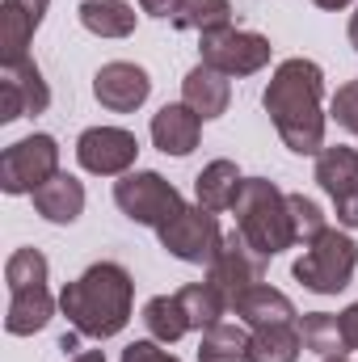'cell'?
<instances>
[{"label": "cell", "mask_w": 358, "mask_h": 362, "mask_svg": "<svg viewBox=\"0 0 358 362\" xmlns=\"http://www.w3.org/2000/svg\"><path fill=\"white\" fill-rule=\"evenodd\" d=\"M325 72L312 59H282L266 85L270 122L278 139L295 156H321L325 152Z\"/></svg>", "instance_id": "cell-1"}, {"label": "cell", "mask_w": 358, "mask_h": 362, "mask_svg": "<svg viewBox=\"0 0 358 362\" xmlns=\"http://www.w3.org/2000/svg\"><path fill=\"white\" fill-rule=\"evenodd\" d=\"M131 303H135V282L118 262H97L59 291V312L68 316L76 337L93 341L118 337L131 320Z\"/></svg>", "instance_id": "cell-2"}, {"label": "cell", "mask_w": 358, "mask_h": 362, "mask_svg": "<svg viewBox=\"0 0 358 362\" xmlns=\"http://www.w3.org/2000/svg\"><path fill=\"white\" fill-rule=\"evenodd\" d=\"M236 215V232L262 253L278 257L295 245V228H291V211H287V194L266 177H245L232 202Z\"/></svg>", "instance_id": "cell-3"}, {"label": "cell", "mask_w": 358, "mask_h": 362, "mask_svg": "<svg viewBox=\"0 0 358 362\" xmlns=\"http://www.w3.org/2000/svg\"><path fill=\"white\" fill-rule=\"evenodd\" d=\"M358 270V245L337 232V228H325L312 245H304V257L295 262V278L304 291L312 295H337L350 286V278Z\"/></svg>", "instance_id": "cell-4"}, {"label": "cell", "mask_w": 358, "mask_h": 362, "mask_svg": "<svg viewBox=\"0 0 358 362\" xmlns=\"http://www.w3.org/2000/svg\"><path fill=\"white\" fill-rule=\"evenodd\" d=\"M114 206L139 228H161V223H169L178 215L185 202H181L173 181H165L152 169H135V173H122L114 181Z\"/></svg>", "instance_id": "cell-5"}, {"label": "cell", "mask_w": 358, "mask_h": 362, "mask_svg": "<svg viewBox=\"0 0 358 362\" xmlns=\"http://www.w3.org/2000/svg\"><path fill=\"white\" fill-rule=\"evenodd\" d=\"M156 240L169 257H178L185 266H211L219 245H224V232H219V219L215 211L207 206H181L169 223L156 228Z\"/></svg>", "instance_id": "cell-6"}, {"label": "cell", "mask_w": 358, "mask_h": 362, "mask_svg": "<svg viewBox=\"0 0 358 362\" xmlns=\"http://www.w3.org/2000/svg\"><path fill=\"white\" fill-rule=\"evenodd\" d=\"M55 173H59L55 135H25V139L8 144L4 156H0V189L4 194H34Z\"/></svg>", "instance_id": "cell-7"}, {"label": "cell", "mask_w": 358, "mask_h": 362, "mask_svg": "<svg viewBox=\"0 0 358 362\" xmlns=\"http://www.w3.org/2000/svg\"><path fill=\"white\" fill-rule=\"evenodd\" d=\"M198 51H202V64L215 68V72H224V76H253V72H262L270 64L274 47H270L266 34H258V30L228 25V30L202 34Z\"/></svg>", "instance_id": "cell-8"}, {"label": "cell", "mask_w": 358, "mask_h": 362, "mask_svg": "<svg viewBox=\"0 0 358 362\" xmlns=\"http://www.w3.org/2000/svg\"><path fill=\"white\" fill-rule=\"evenodd\" d=\"M266 262L241 232H228L224 236V245H219V253H215V262L207 266V282H215L219 291H224V299H228V312H232V303L245 295V291H253V286H262L266 282Z\"/></svg>", "instance_id": "cell-9"}, {"label": "cell", "mask_w": 358, "mask_h": 362, "mask_svg": "<svg viewBox=\"0 0 358 362\" xmlns=\"http://www.w3.org/2000/svg\"><path fill=\"white\" fill-rule=\"evenodd\" d=\"M139 156V139L122 127H89L76 139V165L93 177H122Z\"/></svg>", "instance_id": "cell-10"}, {"label": "cell", "mask_w": 358, "mask_h": 362, "mask_svg": "<svg viewBox=\"0 0 358 362\" xmlns=\"http://www.w3.org/2000/svg\"><path fill=\"white\" fill-rule=\"evenodd\" d=\"M316 181L321 189L333 198L337 223L342 228H358V152L354 148H325L316 156Z\"/></svg>", "instance_id": "cell-11"}, {"label": "cell", "mask_w": 358, "mask_h": 362, "mask_svg": "<svg viewBox=\"0 0 358 362\" xmlns=\"http://www.w3.org/2000/svg\"><path fill=\"white\" fill-rule=\"evenodd\" d=\"M51 105V89L34 59L0 68V122H17L25 114H42Z\"/></svg>", "instance_id": "cell-12"}, {"label": "cell", "mask_w": 358, "mask_h": 362, "mask_svg": "<svg viewBox=\"0 0 358 362\" xmlns=\"http://www.w3.org/2000/svg\"><path fill=\"white\" fill-rule=\"evenodd\" d=\"M148 93H152V76L139 64H127V59L101 64L97 76H93V97L114 114H135L148 101Z\"/></svg>", "instance_id": "cell-13"}, {"label": "cell", "mask_w": 358, "mask_h": 362, "mask_svg": "<svg viewBox=\"0 0 358 362\" xmlns=\"http://www.w3.org/2000/svg\"><path fill=\"white\" fill-rule=\"evenodd\" d=\"M51 0H4L0 4V59L21 64L30 59V38L42 25Z\"/></svg>", "instance_id": "cell-14"}, {"label": "cell", "mask_w": 358, "mask_h": 362, "mask_svg": "<svg viewBox=\"0 0 358 362\" xmlns=\"http://www.w3.org/2000/svg\"><path fill=\"white\" fill-rule=\"evenodd\" d=\"M202 139V118L185 105V101H173V105H161L152 114V144L165 152V156H190Z\"/></svg>", "instance_id": "cell-15"}, {"label": "cell", "mask_w": 358, "mask_h": 362, "mask_svg": "<svg viewBox=\"0 0 358 362\" xmlns=\"http://www.w3.org/2000/svg\"><path fill=\"white\" fill-rule=\"evenodd\" d=\"M181 101H185L202 122H207V118H219V114H228V105H232V76H224V72L198 64V68H190L185 81H181Z\"/></svg>", "instance_id": "cell-16"}, {"label": "cell", "mask_w": 358, "mask_h": 362, "mask_svg": "<svg viewBox=\"0 0 358 362\" xmlns=\"http://www.w3.org/2000/svg\"><path fill=\"white\" fill-rule=\"evenodd\" d=\"M34 211L47 219V223H76L81 211H85V185L72 177V173H55L47 185H38L34 194Z\"/></svg>", "instance_id": "cell-17"}, {"label": "cell", "mask_w": 358, "mask_h": 362, "mask_svg": "<svg viewBox=\"0 0 358 362\" xmlns=\"http://www.w3.org/2000/svg\"><path fill=\"white\" fill-rule=\"evenodd\" d=\"M232 312H236V320L241 325H249V329H270V325H295V303L282 295V291H274V286H253V291H245L236 303H232Z\"/></svg>", "instance_id": "cell-18"}, {"label": "cell", "mask_w": 358, "mask_h": 362, "mask_svg": "<svg viewBox=\"0 0 358 362\" xmlns=\"http://www.w3.org/2000/svg\"><path fill=\"white\" fill-rule=\"evenodd\" d=\"M55 316V299L47 286H30V291H13L8 295V312H4V329L13 337H30L38 329H47Z\"/></svg>", "instance_id": "cell-19"}, {"label": "cell", "mask_w": 358, "mask_h": 362, "mask_svg": "<svg viewBox=\"0 0 358 362\" xmlns=\"http://www.w3.org/2000/svg\"><path fill=\"white\" fill-rule=\"evenodd\" d=\"M241 169L232 165V160H211L198 177H194V194H198V206H207V211H232V202H236V189H241Z\"/></svg>", "instance_id": "cell-20"}, {"label": "cell", "mask_w": 358, "mask_h": 362, "mask_svg": "<svg viewBox=\"0 0 358 362\" xmlns=\"http://www.w3.org/2000/svg\"><path fill=\"white\" fill-rule=\"evenodd\" d=\"M76 17L97 38H127V34H135V8L127 0H81Z\"/></svg>", "instance_id": "cell-21"}, {"label": "cell", "mask_w": 358, "mask_h": 362, "mask_svg": "<svg viewBox=\"0 0 358 362\" xmlns=\"http://www.w3.org/2000/svg\"><path fill=\"white\" fill-rule=\"evenodd\" d=\"M249 325H232V320H215L211 329H202V346L198 362H249Z\"/></svg>", "instance_id": "cell-22"}, {"label": "cell", "mask_w": 358, "mask_h": 362, "mask_svg": "<svg viewBox=\"0 0 358 362\" xmlns=\"http://www.w3.org/2000/svg\"><path fill=\"white\" fill-rule=\"evenodd\" d=\"M299 337H304V350H312V354H321V358L350 354L342 312H308V316L299 320Z\"/></svg>", "instance_id": "cell-23"}, {"label": "cell", "mask_w": 358, "mask_h": 362, "mask_svg": "<svg viewBox=\"0 0 358 362\" xmlns=\"http://www.w3.org/2000/svg\"><path fill=\"white\" fill-rule=\"evenodd\" d=\"M139 320H144V329L152 333V341H161V346H173V341H181V337L190 333V320H185V308H181L178 295H156V299H148Z\"/></svg>", "instance_id": "cell-24"}, {"label": "cell", "mask_w": 358, "mask_h": 362, "mask_svg": "<svg viewBox=\"0 0 358 362\" xmlns=\"http://www.w3.org/2000/svg\"><path fill=\"white\" fill-rule=\"evenodd\" d=\"M304 337L295 325H270L249 333V362H299Z\"/></svg>", "instance_id": "cell-25"}, {"label": "cell", "mask_w": 358, "mask_h": 362, "mask_svg": "<svg viewBox=\"0 0 358 362\" xmlns=\"http://www.w3.org/2000/svg\"><path fill=\"white\" fill-rule=\"evenodd\" d=\"M178 299H181V308H185L190 329H198V333L228 316V299H224V291L215 282H190V286L178 291Z\"/></svg>", "instance_id": "cell-26"}, {"label": "cell", "mask_w": 358, "mask_h": 362, "mask_svg": "<svg viewBox=\"0 0 358 362\" xmlns=\"http://www.w3.org/2000/svg\"><path fill=\"white\" fill-rule=\"evenodd\" d=\"M173 25L178 30H198V34L228 30L232 25V4L228 0H181Z\"/></svg>", "instance_id": "cell-27"}, {"label": "cell", "mask_w": 358, "mask_h": 362, "mask_svg": "<svg viewBox=\"0 0 358 362\" xmlns=\"http://www.w3.org/2000/svg\"><path fill=\"white\" fill-rule=\"evenodd\" d=\"M47 257L38 249H17L8 262H4V282H8V295L13 291H30V286H47Z\"/></svg>", "instance_id": "cell-28"}, {"label": "cell", "mask_w": 358, "mask_h": 362, "mask_svg": "<svg viewBox=\"0 0 358 362\" xmlns=\"http://www.w3.org/2000/svg\"><path fill=\"white\" fill-rule=\"evenodd\" d=\"M287 211H291V228H295V240L299 245H312L329 228L325 223V211L312 198H304V194H287Z\"/></svg>", "instance_id": "cell-29"}, {"label": "cell", "mask_w": 358, "mask_h": 362, "mask_svg": "<svg viewBox=\"0 0 358 362\" xmlns=\"http://www.w3.org/2000/svg\"><path fill=\"white\" fill-rule=\"evenodd\" d=\"M329 114H333V122H337L342 131L358 135V81H350V85L337 89L333 105H329Z\"/></svg>", "instance_id": "cell-30"}, {"label": "cell", "mask_w": 358, "mask_h": 362, "mask_svg": "<svg viewBox=\"0 0 358 362\" xmlns=\"http://www.w3.org/2000/svg\"><path fill=\"white\" fill-rule=\"evenodd\" d=\"M122 362H181L178 354H169V350H161V341H131L127 350H122Z\"/></svg>", "instance_id": "cell-31"}, {"label": "cell", "mask_w": 358, "mask_h": 362, "mask_svg": "<svg viewBox=\"0 0 358 362\" xmlns=\"http://www.w3.org/2000/svg\"><path fill=\"white\" fill-rule=\"evenodd\" d=\"M139 8H144L148 17H178L181 0H139Z\"/></svg>", "instance_id": "cell-32"}, {"label": "cell", "mask_w": 358, "mask_h": 362, "mask_svg": "<svg viewBox=\"0 0 358 362\" xmlns=\"http://www.w3.org/2000/svg\"><path fill=\"white\" fill-rule=\"evenodd\" d=\"M342 325H346V341H350V350H358V303L342 312Z\"/></svg>", "instance_id": "cell-33"}, {"label": "cell", "mask_w": 358, "mask_h": 362, "mask_svg": "<svg viewBox=\"0 0 358 362\" xmlns=\"http://www.w3.org/2000/svg\"><path fill=\"white\" fill-rule=\"evenodd\" d=\"M68 362H105V354L101 350H81V354H72Z\"/></svg>", "instance_id": "cell-34"}, {"label": "cell", "mask_w": 358, "mask_h": 362, "mask_svg": "<svg viewBox=\"0 0 358 362\" xmlns=\"http://www.w3.org/2000/svg\"><path fill=\"white\" fill-rule=\"evenodd\" d=\"M312 4H316V8H346L350 0H312Z\"/></svg>", "instance_id": "cell-35"}, {"label": "cell", "mask_w": 358, "mask_h": 362, "mask_svg": "<svg viewBox=\"0 0 358 362\" xmlns=\"http://www.w3.org/2000/svg\"><path fill=\"white\" fill-rule=\"evenodd\" d=\"M350 42H354V51H358V8L350 13Z\"/></svg>", "instance_id": "cell-36"}, {"label": "cell", "mask_w": 358, "mask_h": 362, "mask_svg": "<svg viewBox=\"0 0 358 362\" xmlns=\"http://www.w3.org/2000/svg\"><path fill=\"white\" fill-rule=\"evenodd\" d=\"M321 362H350L346 354H333V358H321Z\"/></svg>", "instance_id": "cell-37"}]
</instances>
